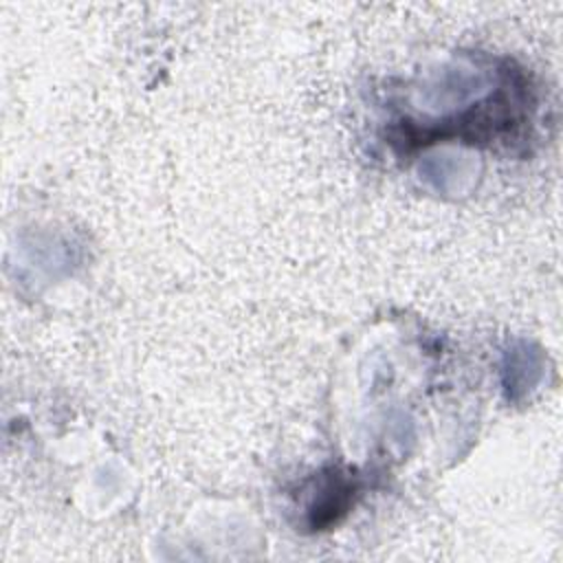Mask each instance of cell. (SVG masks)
I'll list each match as a JSON object with an SVG mask.
<instances>
[{"mask_svg":"<svg viewBox=\"0 0 563 563\" xmlns=\"http://www.w3.org/2000/svg\"><path fill=\"white\" fill-rule=\"evenodd\" d=\"M354 490H356L354 479H350L347 475H343L339 471L328 473L321 479V484L317 488V495L308 506L310 526L314 530H321L330 523H336L339 517L347 512V508L352 504V497H354Z\"/></svg>","mask_w":563,"mask_h":563,"instance_id":"obj_1","label":"cell"},{"mask_svg":"<svg viewBox=\"0 0 563 563\" xmlns=\"http://www.w3.org/2000/svg\"><path fill=\"white\" fill-rule=\"evenodd\" d=\"M541 372H543V361L539 350L526 341L515 343L506 352V361H504V387L508 398L515 400L526 396L541 378Z\"/></svg>","mask_w":563,"mask_h":563,"instance_id":"obj_2","label":"cell"}]
</instances>
